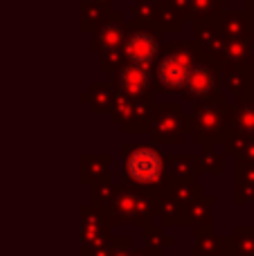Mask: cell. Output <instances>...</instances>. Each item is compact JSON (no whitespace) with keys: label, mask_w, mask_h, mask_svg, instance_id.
<instances>
[{"label":"cell","mask_w":254,"mask_h":256,"mask_svg":"<svg viewBox=\"0 0 254 256\" xmlns=\"http://www.w3.org/2000/svg\"><path fill=\"white\" fill-rule=\"evenodd\" d=\"M124 173L140 186H153L164 176V158L153 146H135L124 155Z\"/></svg>","instance_id":"cell-1"},{"label":"cell","mask_w":254,"mask_h":256,"mask_svg":"<svg viewBox=\"0 0 254 256\" xmlns=\"http://www.w3.org/2000/svg\"><path fill=\"white\" fill-rule=\"evenodd\" d=\"M194 63L187 52H166L162 61L158 63V84L164 90H182L187 88L192 76Z\"/></svg>","instance_id":"cell-2"},{"label":"cell","mask_w":254,"mask_h":256,"mask_svg":"<svg viewBox=\"0 0 254 256\" xmlns=\"http://www.w3.org/2000/svg\"><path fill=\"white\" fill-rule=\"evenodd\" d=\"M126 56L135 66L148 68L158 56V40L148 32H135L130 38L126 40Z\"/></svg>","instance_id":"cell-3"},{"label":"cell","mask_w":254,"mask_h":256,"mask_svg":"<svg viewBox=\"0 0 254 256\" xmlns=\"http://www.w3.org/2000/svg\"><path fill=\"white\" fill-rule=\"evenodd\" d=\"M117 81H120L122 92L133 99H142L151 92V79H148V74H146V68L135 66V63L122 68Z\"/></svg>","instance_id":"cell-4"},{"label":"cell","mask_w":254,"mask_h":256,"mask_svg":"<svg viewBox=\"0 0 254 256\" xmlns=\"http://www.w3.org/2000/svg\"><path fill=\"white\" fill-rule=\"evenodd\" d=\"M187 92L196 99H207L216 92V79L210 68H205V66L194 68L192 76H189V84H187Z\"/></svg>","instance_id":"cell-5"},{"label":"cell","mask_w":254,"mask_h":256,"mask_svg":"<svg viewBox=\"0 0 254 256\" xmlns=\"http://www.w3.org/2000/svg\"><path fill=\"white\" fill-rule=\"evenodd\" d=\"M156 135L164 142L180 140V115L174 108H166L156 117Z\"/></svg>","instance_id":"cell-6"},{"label":"cell","mask_w":254,"mask_h":256,"mask_svg":"<svg viewBox=\"0 0 254 256\" xmlns=\"http://www.w3.org/2000/svg\"><path fill=\"white\" fill-rule=\"evenodd\" d=\"M196 124H198V130L200 132H220V128L225 124V112L216 106H205L196 112Z\"/></svg>","instance_id":"cell-7"},{"label":"cell","mask_w":254,"mask_h":256,"mask_svg":"<svg viewBox=\"0 0 254 256\" xmlns=\"http://www.w3.org/2000/svg\"><path fill=\"white\" fill-rule=\"evenodd\" d=\"M234 128H236L241 135H254V108L248 106L243 110H238L234 115Z\"/></svg>","instance_id":"cell-8"},{"label":"cell","mask_w":254,"mask_h":256,"mask_svg":"<svg viewBox=\"0 0 254 256\" xmlns=\"http://www.w3.org/2000/svg\"><path fill=\"white\" fill-rule=\"evenodd\" d=\"M122 38H124V34H122V30L117 25H108L106 30L99 34V45H104L106 50H115L117 45L122 43Z\"/></svg>","instance_id":"cell-9"},{"label":"cell","mask_w":254,"mask_h":256,"mask_svg":"<svg viewBox=\"0 0 254 256\" xmlns=\"http://www.w3.org/2000/svg\"><path fill=\"white\" fill-rule=\"evenodd\" d=\"M225 79H228V86H230V90H232L234 94H243V92H248V88H250V84L246 81V74H243L241 70L230 72Z\"/></svg>","instance_id":"cell-10"},{"label":"cell","mask_w":254,"mask_h":256,"mask_svg":"<svg viewBox=\"0 0 254 256\" xmlns=\"http://www.w3.org/2000/svg\"><path fill=\"white\" fill-rule=\"evenodd\" d=\"M241 155H243V158H246L250 164H254V142H248V144L243 146V148H241Z\"/></svg>","instance_id":"cell-11"}]
</instances>
